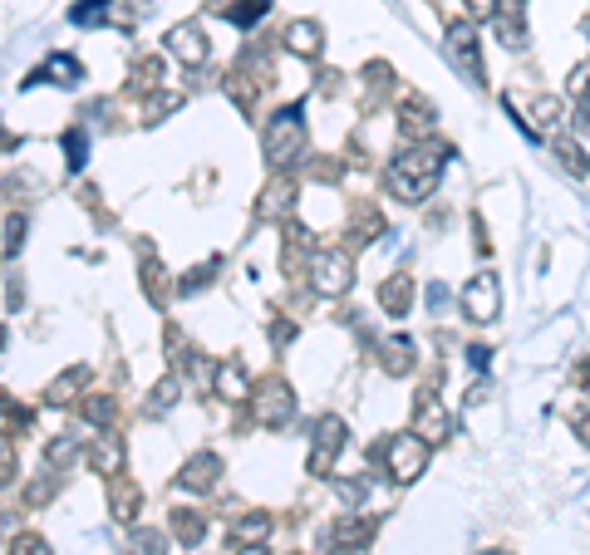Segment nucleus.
Returning <instances> with one entry per match:
<instances>
[{
    "label": "nucleus",
    "mask_w": 590,
    "mask_h": 555,
    "mask_svg": "<svg viewBox=\"0 0 590 555\" xmlns=\"http://www.w3.org/2000/svg\"><path fill=\"white\" fill-rule=\"evenodd\" d=\"M443 158H448V148H423V143L404 148L389 163V192L399 202H423L438 187V177H443Z\"/></svg>",
    "instance_id": "f257e3e1"
},
{
    "label": "nucleus",
    "mask_w": 590,
    "mask_h": 555,
    "mask_svg": "<svg viewBox=\"0 0 590 555\" xmlns=\"http://www.w3.org/2000/svg\"><path fill=\"white\" fill-rule=\"evenodd\" d=\"M261 148H266V163L271 167H291L295 158H300V148H305V113H300V104L281 109L266 123Z\"/></svg>",
    "instance_id": "f03ea898"
},
{
    "label": "nucleus",
    "mask_w": 590,
    "mask_h": 555,
    "mask_svg": "<svg viewBox=\"0 0 590 555\" xmlns=\"http://www.w3.org/2000/svg\"><path fill=\"white\" fill-rule=\"evenodd\" d=\"M384 467H389L394 482H413V477L428 467V443H423L418 433H394V438L384 443Z\"/></svg>",
    "instance_id": "7ed1b4c3"
},
{
    "label": "nucleus",
    "mask_w": 590,
    "mask_h": 555,
    "mask_svg": "<svg viewBox=\"0 0 590 555\" xmlns=\"http://www.w3.org/2000/svg\"><path fill=\"white\" fill-rule=\"evenodd\" d=\"M310 276H315V290H320V295H345L354 285V266L345 251H320V256L310 261Z\"/></svg>",
    "instance_id": "20e7f679"
},
{
    "label": "nucleus",
    "mask_w": 590,
    "mask_h": 555,
    "mask_svg": "<svg viewBox=\"0 0 590 555\" xmlns=\"http://www.w3.org/2000/svg\"><path fill=\"white\" fill-rule=\"evenodd\" d=\"M291 418H295V393L281 379L261 384V393H256V423L261 428H286Z\"/></svg>",
    "instance_id": "39448f33"
},
{
    "label": "nucleus",
    "mask_w": 590,
    "mask_h": 555,
    "mask_svg": "<svg viewBox=\"0 0 590 555\" xmlns=\"http://www.w3.org/2000/svg\"><path fill=\"white\" fill-rule=\"evenodd\" d=\"M413 433L428 447H438L453 433V418H448V408H443L438 393H423V398H418V408H413Z\"/></svg>",
    "instance_id": "423d86ee"
},
{
    "label": "nucleus",
    "mask_w": 590,
    "mask_h": 555,
    "mask_svg": "<svg viewBox=\"0 0 590 555\" xmlns=\"http://www.w3.org/2000/svg\"><path fill=\"white\" fill-rule=\"evenodd\" d=\"M448 55H453V64L468 74L472 84H482V59H477V30H472L468 20H453L448 25Z\"/></svg>",
    "instance_id": "0eeeda50"
},
{
    "label": "nucleus",
    "mask_w": 590,
    "mask_h": 555,
    "mask_svg": "<svg viewBox=\"0 0 590 555\" xmlns=\"http://www.w3.org/2000/svg\"><path fill=\"white\" fill-rule=\"evenodd\" d=\"M497 305H502L497 276H472L468 290H463V315L477 320V325H487V320H497Z\"/></svg>",
    "instance_id": "6e6552de"
},
{
    "label": "nucleus",
    "mask_w": 590,
    "mask_h": 555,
    "mask_svg": "<svg viewBox=\"0 0 590 555\" xmlns=\"http://www.w3.org/2000/svg\"><path fill=\"white\" fill-rule=\"evenodd\" d=\"M433 128H438V113H433V104H428L423 94H404V104H399V133H404V138H413V143H423Z\"/></svg>",
    "instance_id": "1a4fd4ad"
},
{
    "label": "nucleus",
    "mask_w": 590,
    "mask_h": 555,
    "mask_svg": "<svg viewBox=\"0 0 590 555\" xmlns=\"http://www.w3.org/2000/svg\"><path fill=\"white\" fill-rule=\"evenodd\" d=\"M217 477H222V457L217 452H192L182 462V472H177V482L187 492H207V487H217Z\"/></svg>",
    "instance_id": "9d476101"
},
{
    "label": "nucleus",
    "mask_w": 590,
    "mask_h": 555,
    "mask_svg": "<svg viewBox=\"0 0 590 555\" xmlns=\"http://www.w3.org/2000/svg\"><path fill=\"white\" fill-rule=\"evenodd\" d=\"M168 55H177L182 64H192V69H197V64H207L212 45L202 40V30H197V25H173V30H168Z\"/></svg>",
    "instance_id": "9b49d317"
},
{
    "label": "nucleus",
    "mask_w": 590,
    "mask_h": 555,
    "mask_svg": "<svg viewBox=\"0 0 590 555\" xmlns=\"http://www.w3.org/2000/svg\"><path fill=\"white\" fill-rule=\"evenodd\" d=\"M345 447V423L340 418H320L315 423V452H310V472H325L330 457Z\"/></svg>",
    "instance_id": "f8f14e48"
},
{
    "label": "nucleus",
    "mask_w": 590,
    "mask_h": 555,
    "mask_svg": "<svg viewBox=\"0 0 590 555\" xmlns=\"http://www.w3.org/2000/svg\"><path fill=\"white\" fill-rule=\"evenodd\" d=\"M295 207V177H271V187L261 192V207H256V217H266V222H276V217H286Z\"/></svg>",
    "instance_id": "ddd939ff"
},
{
    "label": "nucleus",
    "mask_w": 590,
    "mask_h": 555,
    "mask_svg": "<svg viewBox=\"0 0 590 555\" xmlns=\"http://www.w3.org/2000/svg\"><path fill=\"white\" fill-rule=\"evenodd\" d=\"M109 506H114L118 521H133L138 516V506H143V487L133 482V477H109Z\"/></svg>",
    "instance_id": "4468645a"
},
{
    "label": "nucleus",
    "mask_w": 590,
    "mask_h": 555,
    "mask_svg": "<svg viewBox=\"0 0 590 555\" xmlns=\"http://www.w3.org/2000/svg\"><path fill=\"white\" fill-rule=\"evenodd\" d=\"M369 536H374V521H364V516H335V526H330V541H335V546H364V541H369Z\"/></svg>",
    "instance_id": "2eb2a0df"
},
{
    "label": "nucleus",
    "mask_w": 590,
    "mask_h": 555,
    "mask_svg": "<svg viewBox=\"0 0 590 555\" xmlns=\"http://www.w3.org/2000/svg\"><path fill=\"white\" fill-rule=\"evenodd\" d=\"M89 467L94 472H109V477L123 472V443H118L114 433H99V443L89 447Z\"/></svg>",
    "instance_id": "dca6fc26"
},
{
    "label": "nucleus",
    "mask_w": 590,
    "mask_h": 555,
    "mask_svg": "<svg viewBox=\"0 0 590 555\" xmlns=\"http://www.w3.org/2000/svg\"><path fill=\"white\" fill-rule=\"evenodd\" d=\"M286 50L315 59L320 55V25H315V20H295L291 30H286Z\"/></svg>",
    "instance_id": "f3484780"
},
{
    "label": "nucleus",
    "mask_w": 590,
    "mask_h": 555,
    "mask_svg": "<svg viewBox=\"0 0 590 555\" xmlns=\"http://www.w3.org/2000/svg\"><path fill=\"white\" fill-rule=\"evenodd\" d=\"M492 20L502 25V40L507 45H522V0H497Z\"/></svg>",
    "instance_id": "a211bd4d"
},
{
    "label": "nucleus",
    "mask_w": 590,
    "mask_h": 555,
    "mask_svg": "<svg viewBox=\"0 0 590 555\" xmlns=\"http://www.w3.org/2000/svg\"><path fill=\"white\" fill-rule=\"evenodd\" d=\"M35 79H50V84H64V89H69V84H79V79H84V69H79V59H74V55H55L45 69H40V74H35Z\"/></svg>",
    "instance_id": "6ab92c4d"
},
{
    "label": "nucleus",
    "mask_w": 590,
    "mask_h": 555,
    "mask_svg": "<svg viewBox=\"0 0 590 555\" xmlns=\"http://www.w3.org/2000/svg\"><path fill=\"white\" fill-rule=\"evenodd\" d=\"M217 389H222V398H232V403H241V398H251V384H246V374H241V364H222L217 369Z\"/></svg>",
    "instance_id": "aec40b11"
},
{
    "label": "nucleus",
    "mask_w": 590,
    "mask_h": 555,
    "mask_svg": "<svg viewBox=\"0 0 590 555\" xmlns=\"http://www.w3.org/2000/svg\"><path fill=\"white\" fill-rule=\"evenodd\" d=\"M379 364H384V374H394V379H399V374H409V369H413V344H409V339H389Z\"/></svg>",
    "instance_id": "412c9836"
},
{
    "label": "nucleus",
    "mask_w": 590,
    "mask_h": 555,
    "mask_svg": "<svg viewBox=\"0 0 590 555\" xmlns=\"http://www.w3.org/2000/svg\"><path fill=\"white\" fill-rule=\"evenodd\" d=\"M173 531L182 546H197L202 541V531H207V521L197 516V511H173Z\"/></svg>",
    "instance_id": "4be33fe9"
},
{
    "label": "nucleus",
    "mask_w": 590,
    "mask_h": 555,
    "mask_svg": "<svg viewBox=\"0 0 590 555\" xmlns=\"http://www.w3.org/2000/svg\"><path fill=\"white\" fill-rule=\"evenodd\" d=\"M266 10H271V0H241V5H227V20H232V25H241V30H251Z\"/></svg>",
    "instance_id": "5701e85b"
},
{
    "label": "nucleus",
    "mask_w": 590,
    "mask_h": 555,
    "mask_svg": "<svg viewBox=\"0 0 590 555\" xmlns=\"http://www.w3.org/2000/svg\"><path fill=\"white\" fill-rule=\"evenodd\" d=\"M84 379H89L84 369H69L64 379H55V384H50V393H45V398H50V403H69V398H74V389H79Z\"/></svg>",
    "instance_id": "b1692460"
},
{
    "label": "nucleus",
    "mask_w": 590,
    "mask_h": 555,
    "mask_svg": "<svg viewBox=\"0 0 590 555\" xmlns=\"http://www.w3.org/2000/svg\"><path fill=\"white\" fill-rule=\"evenodd\" d=\"M266 531H271V521H266L261 511H256V516H241V521H236V541H246V546H251V541H261Z\"/></svg>",
    "instance_id": "393cba45"
},
{
    "label": "nucleus",
    "mask_w": 590,
    "mask_h": 555,
    "mask_svg": "<svg viewBox=\"0 0 590 555\" xmlns=\"http://www.w3.org/2000/svg\"><path fill=\"white\" fill-rule=\"evenodd\" d=\"M531 113H536V128H556V123H561V99L541 94V99L531 104Z\"/></svg>",
    "instance_id": "a878e982"
},
{
    "label": "nucleus",
    "mask_w": 590,
    "mask_h": 555,
    "mask_svg": "<svg viewBox=\"0 0 590 555\" xmlns=\"http://www.w3.org/2000/svg\"><path fill=\"white\" fill-rule=\"evenodd\" d=\"M64 153H69V167H84V153H89V138H84L79 128H69V133H64Z\"/></svg>",
    "instance_id": "bb28decb"
},
{
    "label": "nucleus",
    "mask_w": 590,
    "mask_h": 555,
    "mask_svg": "<svg viewBox=\"0 0 590 555\" xmlns=\"http://www.w3.org/2000/svg\"><path fill=\"white\" fill-rule=\"evenodd\" d=\"M177 393H182V384H177V379H163V384L153 389V398H148V413H163V408L173 403Z\"/></svg>",
    "instance_id": "cd10ccee"
},
{
    "label": "nucleus",
    "mask_w": 590,
    "mask_h": 555,
    "mask_svg": "<svg viewBox=\"0 0 590 555\" xmlns=\"http://www.w3.org/2000/svg\"><path fill=\"white\" fill-rule=\"evenodd\" d=\"M556 153H561V158H566V167H571V172H576V177H586V172H590V158H586V148H576V143H561V148H556Z\"/></svg>",
    "instance_id": "c85d7f7f"
},
{
    "label": "nucleus",
    "mask_w": 590,
    "mask_h": 555,
    "mask_svg": "<svg viewBox=\"0 0 590 555\" xmlns=\"http://www.w3.org/2000/svg\"><path fill=\"white\" fill-rule=\"evenodd\" d=\"M109 15V0H84V5H74V20L79 25H94V20H104Z\"/></svg>",
    "instance_id": "c756f323"
},
{
    "label": "nucleus",
    "mask_w": 590,
    "mask_h": 555,
    "mask_svg": "<svg viewBox=\"0 0 590 555\" xmlns=\"http://www.w3.org/2000/svg\"><path fill=\"white\" fill-rule=\"evenodd\" d=\"M128 555H163V536H158V531H138Z\"/></svg>",
    "instance_id": "7c9ffc66"
},
{
    "label": "nucleus",
    "mask_w": 590,
    "mask_h": 555,
    "mask_svg": "<svg viewBox=\"0 0 590 555\" xmlns=\"http://www.w3.org/2000/svg\"><path fill=\"white\" fill-rule=\"evenodd\" d=\"M84 418H89V423H109V418H114V398H89V403H84Z\"/></svg>",
    "instance_id": "2f4dec72"
},
{
    "label": "nucleus",
    "mask_w": 590,
    "mask_h": 555,
    "mask_svg": "<svg viewBox=\"0 0 590 555\" xmlns=\"http://www.w3.org/2000/svg\"><path fill=\"white\" fill-rule=\"evenodd\" d=\"M10 555H50V546H45L40 536H15V541H10Z\"/></svg>",
    "instance_id": "473e14b6"
},
{
    "label": "nucleus",
    "mask_w": 590,
    "mask_h": 555,
    "mask_svg": "<svg viewBox=\"0 0 590 555\" xmlns=\"http://www.w3.org/2000/svg\"><path fill=\"white\" fill-rule=\"evenodd\" d=\"M20 241H25V217H10L5 222V251H20Z\"/></svg>",
    "instance_id": "72a5a7b5"
},
{
    "label": "nucleus",
    "mask_w": 590,
    "mask_h": 555,
    "mask_svg": "<svg viewBox=\"0 0 590 555\" xmlns=\"http://www.w3.org/2000/svg\"><path fill=\"white\" fill-rule=\"evenodd\" d=\"M74 452H79V443H69V438H64V443H50V462H55V467H69Z\"/></svg>",
    "instance_id": "f704fd0d"
},
{
    "label": "nucleus",
    "mask_w": 590,
    "mask_h": 555,
    "mask_svg": "<svg viewBox=\"0 0 590 555\" xmlns=\"http://www.w3.org/2000/svg\"><path fill=\"white\" fill-rule=\"evenodd\" d=\"M404 295H409V280H394V285H384V305H389V310H399V305H404Z\"/></svg>",
    "instance_id": "c9c22d12"
},
{
    "label": "nucleus",
    "mask_w": 590,
    "mask_h": 555,
    "mask_svg": "<svg viewBox=\"0 0 590 555\" xmlns=\"http://www.w3.org/2000/svg\"><path fill=\"white\" fill-rule=\"evenodd\" d=\"M492 10H497V0H468V15H472V20H487Z\"/></svg>",
    "instance_id": "e433bc0d"
},
{
    "label": "nucleus",
    "mask_w": 590,
    "mask_h": 555,
    "mask_svg": "<svg viewBox=\"0 0 590 555\" xmlns=\"http://www.w3.org/2000/svg\"><path fill=\"white\" fill-rule=\"evenodd\" d=\"M20 526V511H0V536H10Z\"/></svg>",
    "instance_id": "4c0bfd02"
},
{
    "label": "nucleus",
    "mask_w": 590,
    "mask_h": 555,
    "mask_svg": "<svg viewBox=\"0 0 590 555\" xmlns=\"http://www.w3.org/2000/svg\"><path fill=\"white\" fill-rule=\"evenodd\" d=\"M241 555H266V551H261V541H256V546H241Z\"/></svg>",
    "instance_id": "58836bf2"
},
{
    "label": "nucleus",
    "mask_w": 590,
    "mask_h": 555,
    "mask_svg": "<svg viewBox=\"0 0 590 555\" xmlns=\"http://www.w3.org/2000/svg\"><path fill=\"white\" fill-rule=\"evenodd\" d=\"M0 344H5V325H0Z\"/></svg>",
    "instance_id": "ea45409f"
}]
</instances>
